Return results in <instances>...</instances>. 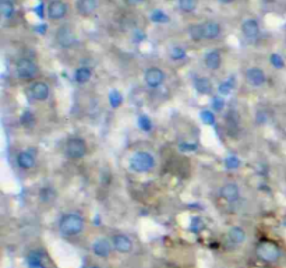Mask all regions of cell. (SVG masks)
<instances>
[{
    "label": "cell",
    "instance_id": "obj_1",
    "mask_svg": "<svg viewBox=\"0 0 286 268\" xmlns=\"http://www.w3.org/2000/svg\"><path fill=\"white\" fill-rule=\"evenodd\" d=\"M84 218L80 214H66L63 215L60 222H59V230L63 236L66 238H73L80 235L84 229Z\"/></svg>",
    "mask_w": 286,
    "mask_h": 268
},
{
    "label": "cell",
    "instance_id": "obj_2",
    "mask_svg": "<svg viewBox=\"0 0 286 268\" xmlns=\"http://www.w3.org/2000/svg\"><path fill=\"white\" fill-rule=\"evenodd\" d=\"M129 165L130 169L137 173H147L155 166V158L148 151H137L132 155Z\"/></svg>",
    "mask_w": 286,
    "mask_h": 268
},
{
    "label": "cell",
    "instance_id": "obj_3",
    "mask_svg": "<svg viewBox=\"0 0 286 268\" xmlns=\"http://www.w3.org/2000/svg\"><path fill=\"white\" fill-rule=\"evenodd\" d=\"M257 256L265 263H277L281 257V250L274 242L264 240L257 246Z\"/></svg>",
    "mask_w": 286,
    "mask_h": 268
},
{
    "label": "cell",
    "instance_id": "obj_4",
    "mask_svg": "<svg viewBox=\"0 0 286 268\" xmlns=\"http://www.w3.org/2000/svg\"><path fill=\"white\" fill-rule=\"evenodd\" d=\"M66 157L70 160H80L87 154V144L83 138L73 137L66 143Z\"/></svg>",
    "mask_w": 286,
    "mask_h": 268
},
{
    "label": "cell",
    "instance_id": "obj_5",
    "mask_svg": "<svg viewBox=\"0 0 286 268\" xmlns=\"http://www.w3.org/2000/svg\"><path fill=\"white\" fill-rule=\"evenodd\" d=\"M16 71L18 78H21V80H31L32 77L37 74L38 67H37V64L32 60H30V59L21 57V59L17 60Z\"/></svg>",
    "mask_w": 286,
    "mask_h": 268
},
{
    "label": "cell",
    "instance_id": "obj_6",
    "mask_svg": "<svg viewBox=\"0 0 286 268\" xmlns=\"http://www.w3.org/2000/svg\"><path fill=\"white\" fill-rule=\"evenodd\" d=\"M145 83H147L148 87H151V88H158V87H161L163 84V81H165V73H163L162 70L158 69V67H151V69H148L145 71Z\"/></svg>",
    "mask_w": 286,
    "mask_h": 268
},
{
    "label": "cell",
    "instance_id": "obj_7",
    "mask_svg": "<svg viewBox=\"0 0 286 268\" xmlns=\"http://www.w3.org/2000/svg\"><path fill=\"white\" fill-rule=\"evenodd\" d=\"M56 39L59 42V45L62 48H71L74 45L77 41H76V37H74V32L70 27H60L57 30V34H56Z\"/></svg>",
    "mask_w": 286,
    "mask_h": 268
},
{
    "label": "cell",
    "instance_id": "obj_8",
    "mask_svg": "<svg viewBox=\"0 0 286 268\" xmlns=\"http://www.w3.org/2000/svg\"><path fill=\"white\" fill-rule=\"evenodd\" d=\"M67 14V4L62 0H53L48 6V15L50 20H60Z\"/></svg>",
    "mask_w": 286,
    "mask_h": 268
},
{
    "label": "cell",
    "instance_id": "obj_9",
    "mask_svg": "<svg viewBox=\"0 0 286 268\" xmlns=\"http://www.w3.org/2000/svg\"><path fill=\"white\" fill-rule=\"evenodd\" d=\"M219 194H221V197L224 200H226L228 203H235V201L239 200L240 196L239 186L235 183L224 184V186L221 187V190H219Z\"/></svg>",
    "mask_w": 286,
    "mask_h": 268
},
{
    "label": "cell",
    "instance_id": "obj_10",
    "mask_svg": "<svg viewBox=\"0 0 286 268\" xmlns=\"http://www.w3.org/2000/svg\"><path fill=\"white\" fill-rule=\"evenodd\" d=\"M93 252L98 257H108L110 252H112V243L109 242L108 239L98 238L93 242Z\"/></svg>",
    "mask_w": 286,
    "mask_h": 268
},
{
    "label": "cell",
    "instance_id": "obj_11",
    "mask_svg": "<svg viewBox=\"0 0 286 268\" xmlns=\"http://www.w3.org/2000/svg\"><path fill=\"white\" fill-rule=\"evenodd\" d=\"M30 94L31 97L35 101H45L48 100L49 94H50V88L47 83H42V81H38V83H34L30 88Z\"/></svg>",
    "mask_w": 286,
    "mask_h": 268
},
{
    "label": "cell",
    "instance_id": "obj_12",
    "mask_svg": "<svg viewBox=\"0 0 286 268\" xmlns=\"http://www.w3.org/2000/svg\"><path fill=\"white\" fill-rule=\"evenodd\" d=\"M112 245H113V249L116 252L122 254L129 253V252H132L133 249V242L126 235H116L112 240Z\"/></svg>",
    "mask_w": 286,
    "mask_h": 268
},
{
    "label": "cell",
    "instance_id": "obj_13",
    "mask_svg": "<svg viewBox=\"0 0 286 268\" xmlns=\"http://www.w3.org/2000/svg\"><path fill=\"white\" fill-rule=\"evenodd\" d=\"M246 80H247L248 84L253 85V87H261L265 83V74L261 69L253 67V69H248L246 71Z\"/></svg>",
    "mask_w": 286,
    "mask_h": 268
},
{
    "label": "cell",
    "instance_id": "obj_14",
    "mask_svg": "<svg viewBox=\"0 0 286 268\" xmlns=\"http://www.w3.org/2000/svg\"><path fill=\"white\" fill-rule=\"evenodd\" d=\"M241 31L244 37L248 39H254L260 35V25L257 20H246L241 24Z\"/></svg>",
    "mask_w": 286,
    "mask_h": 268
},
{
    "label": "cell",
    "instance_id": "obj_15",
    "mask_svg": "<svg viewBox=\"0 0 286 268\" xmlns=\"http://www.w3.org/2000/svg\"><path fill=\"white\" fill-rule=\"evenodd\" d=\"M17 165L24 170H30L35 166V157L30 151H21L17 155Z\"/></svg>",
    "mask_w": 286,
    "mask_h": 268
},
{
    "label": "cell",
    "instance_id": "obj_16",
    "mask_svg": "<svg viewBox=\"0 0 286 268\" xmlns=\"http://www.w3.org/2000/svg\"><path fill=\"white\" fill-rule=\"evenodd\" d=\"M202 28V37L205 39H215L219 37L221 34V27L219 24L214 23V21H207L201 25Z\"/></svg>",
    "mask_w": 286,
    "mask_h": 268
},
{
    "label": "cell",
    "instance_id": "obj_17",
    "mask_svg": "<svg viewBox=\"0 0 286 268\" xmlns=\"http://www.w3.org/2000/svg\"><path fill=\"white\" fill-rule=\"evenodd\" d=\"M96 0H77V11L81 15H90L93 14L96 10Z\"/></svg>",
    "mask_w": 286,
    "mask_h": 268
},
{
    "label": "cell",
    "instance_id": "obj_18",
    "mask_svg": "<svg viewBox=\"0 0 286 268\" xmlns=\"http://www.w3.org/2000/svg\"><path fill=\"white\" fill-rule=\"evenodd\" d=\"M204 63H205V66H207L209 70H218L221 67V63H222L221 54H219L218 51H209L208 54H205Z\"/></svg>",
    "mask_w": 286,
    "mask_h": 268
},
{
    "label": "cell",
    "instance_id": "obj_19",
    "mask_svg": "<svg viewBox=\"0 0 286 268\" xmlns=\"http://www.w3.org/2000/svg\"><path fill=\"white\" fill-rule=\"evenodd\" d=\"M194 87L201 95H209L212 92V84L207 77H197L194 80Z\"/></svg>",
    "mask_w": 286,
    "mask_h": 268
},
{
    "label": "cell",
    "instance_id": "obj_20",
    "mask_svg": "<svg viewBox=\"0 0 286 268\" xmlns=\"http://www.w3.org/2000/svg\"><path fill=\"white\" fill-rule=\"evenodd\" d=\"M228 239L233 245H241L246 240V232L240 226H233L228 232Z\"/></svg>",
    "mask_w": 286,
    "mask_h": 268
},
{
    "label": "cell",
    "instance_id": "obj_21",
    "mask_svg": "<svg viewBox=\"0 0 286 268\" xmlns=\"http://www.w3.org/2000/svg\"><path fill=\"white\" fill-rule=\"evenodd\" d=\"M91 76H93L91 69H88V67H80V69L76 70V73H74V80H76V83H78V84H85V83L90 81Z\"/></svg>",
    "mask_w": 286,
    "mask_h": 268
},
{
    "label": "cell",
    "instance_id": "obj_22",
    "mask_svg": "<svg viewBox=\"0 0 286 268\" xmlns=\"http://www.w3.org/2000/svg\"><path fill=\"white\" fill-rule=\"evenodd\" d=\"M0 11L4 18H11L14 15L16 7H14V3L11 0H1L0 1Z\"/></svg>",
    "mask_w": 286,
    "mask_h": 268
},
{
    "label": "cell",
    "instance_id": "obj_23",
    "mask_svg": "<svg viewBox=\"0 0 286 268\" xmlns=\"http://www.w3.org/2000/svg\"><path fill=\"white\" fill-rule=\"evenodd\" d=\"M39 199L42 203H52L56 199V192L52 187H42L39 190Z\"/></svg>",
    "mask_w": 286,
    "mask_h": 268
},
{
    "label": "cell",
    "instance_id": "obj_24",
    "mask_svg": "<svg viewBox=\"0 0 286 268\" xmlns=\"http://www.w3.org/2000/svg\"><path fill=\"white\" fill-rule=\"evenodd\" d=\"M233 85H235V78L231 77L229 80H226L224 83H221L219 87H218V92H219V95H222V97H226V95H229L233 90Z\"/></svg>",
    "mask_w": 286,
    "mask_h": 268
},
{
    "label": "cell",
    "instance_id": "obj_25",
    "mask_svg": "<svg viewBox=\"0 0 286 268\" xmlns=\"http://www.w3.org/2000/svg\"><path fill=\"white\" fill-rule=\"evenodd\" d=\"M198 0H179V7L185 13H191L197 8Z\"/></svg>",
    "mask_w": 286,
    "mask_h": 268
},
{
    "label": "cell",
    "instance_id": "obj_26",
    "mask_svg": "<svg viewBox=\"0 0 286 268\" xmlns=\"http://www.w3.org/2000/svg\"><path fill=\"white\" fill-rule=\"evenodd\" d=\"M122 102H123V97H122V94L117 90H112V91L109 92V104H110V107H119Z\"/></svg>",
    "mask_w": 286,
    "mask_h": 268
},
{
    "label": "cell",
    "instance_id": "obj_27",
    "mask_svg": "<svg viewBox=\"0 0 286 268\" xmlns=\"http://www.w3.org/2000/svg\"><path fill=\"white\" fill-rule=\"evenodd\" d=\"M151 20H152V23L166 24L169 21V17L165 14L162 10H154L152 14H151Z\"/></svg>",
    "mask_w": 286,
    "mask_h": 268
},
{
    "label": "cell",
    "instance_id": "obj_28",
    "mask_svg": "<svg viewBox=\"0 0 286 268\" xmlns=\"http://www.w3.org/2000/svg\"><path fill=\"white\" fill-rule=\"evenodd\" d=\"M137 124H139V127L143 131L152 130V120H151V119H149L147 115L140 116L139 120H137Z\"/></svg>",
    "mask_w": 286,
    "mask_h": 268
},
{
    "label": "cell",
    "instance_id": "obj_29",
    "mask_svg": "<svg viewBox=\"0 0 286 268\" xmlns=\"http://www.w3.org/2000/svg\"><path fill=\"white\" fill-rule=\"evenodd\" d=\"M186 57V51L182 48V46H175V48H172V51H170V59L172 60H183Z\"/></svg>",
    "mask_w": 286,
    "mask_h": 268
},
{
    "label": "cell",
    "instance_id": "obj_30",
    "mask_svg": "<svg viewBox=\"0 0 286 268\" xmlns=\"http://www.w3.org/2000/svg\"><path fill=\"white\" fill-rule=\"evenodd\" d=\"M225 166L229 170H235L240 166V160L236 155H229L225 158Z\"/></svg>",
    "mask_w": 286,
    "mask_h": 268
},
{
    "label": "cell",
    "instance_id": "obj_31",
    "mask_svg": "<svg viewBox=\"0 0 286 268\" xmlns=\"http://www.w3.org/2000/svg\"><path fill=\"white\" fill-rule=\"evenodd\" d=\"M28 268H45L38 253H31L28 259Z\"/></svg>",
    "mask_w": 286,
    "mask_h": 268
},
{
    "label": "cell",
    "instance_id": "obj_32",
    "mask_svg": "<svg viewBox=\"0 0 286 268\" xmlns=\"http://www.w3.org/2000/svg\"><path fill=\"white\" fill-rule=\"evenodd\" d=\"M189 35L194 39V41H200L202 39V28L201 25H191L189 27Z\"/></svg>",
    "mask_w": 286,
    "mask_h": 268
},
{
    "label": "cell",
    "instance_id": "obj_33",
    "mask_svg": "<svg viewBox=\"0 0 286 268\" xmlns=\"http://www.w3.org/2000/svg\"><path fill=\"white\" fill-rule=\"evenodd\" d=\"M200 117H201V120L205 124H208V126H214L215 124V115L211 112V110H202L201 113H200Z\"/></svg>",
    "mask_w": 286,
    "mask_h": 268
},
{
    "label": "cell",
    "instance_id": "obj_34",
    "mask_svg": "<svg viewBox=\"0 0 286 268\" xmlns=\"http://www.w3.org/2000/svg\"><path fill=\"white\" fill-rule=\"evenodd\" d=\"M271 64L275 67V69H282L284 66H285V61H284V59L281 57V54H271Z\"/></svg>",
    "mask_w": 286,
    "mask_h": 268
},
{
    "label": "cell",
    "instance_id": "obj_35",
    "mask_svg": "<svg viewBox=\"0 0 286 268\" xmlns=\"http://www.w3.org/2000/svg\"><path fill=\"white\" fill-rule=\"evenodd\" d=\"M224 107H225L224 98H219V97H215V98L212 100V109H214L215 112H221V110H222Z\"/></svg>",
    "mask_w": 286,
    "mask_h": 268
},
{
    "label": "cell",
    "instance_id": "obj_36",
    "mask_svg": "<svg viewBox=\"0 0 286 268\" xmlns=\"http://www.w3.org/2000/svg\"><path fill=\"white\" fill-rule=\"evenodd\" d=\"M35 122V119H34V116L31 115V112H24V115L21 116V124L24 126H28V124H32V123Z\"/></svg>",
    "mask_w": 286,
    "mask_h": 268
},
{
    "label": "cell",
    "instance_id": "obj_37",
    "mask_svg": "<svg viewBox=\"0 0 286 268\" xmlns=\"http://www.w3.org/2000/svg\"><path fill=\"white\" fill-rule=\"evenodd\" d=\"M179 148L182 150V151H194V150H197V144H194V143H182V144H179Z\"/></svg>",
    "mask_w": 286,
    "mask_h": 268
},
{
    "label": "cell",
    "instance_id": "obj_38",
    "mask_svg": "<svg viewBox=\"0 0 286 268\" xmlns=\"http://www.w3.org/2000/svg\"><path fill=\"white\" fill-rule=\"evenodd\" d=\"M144 38H145V34L141 32V31H136L134 35H133V39H134V41H143Z\"/></svg>",
    "mask_w": 286,
    "mask_h": 268
},
{
    "label": "cell",
    "instance_id": "obj_39",
    "mask_svg": "<svg viewBox=\"0 0 286 268\" xmlns=\"http://www.w3.org/2000/svg\"><path fill=\"white\" fill-rule=\"evenodd\" d=\"M129 6H139V4H141L144 0H124Z\"/></svg>",
    "mask_w": 286,
    "mask_h": 268
},
{
    "label": "cell",
    "instance_id": "obj_40",
    "mask_svg": "<svg viewBox=\"0 0 286 268\" xmlns=\"http://www.w3.org/2000/svg\"><path fill=\"white\" fill-rule=\"evenodd\" d=\"M35 30L38 31L39 34H44V32L47 31V25H45V24H42V25H39V27H35Z\"/></svg>",
    "mask_w": 286,
    "mask_h": 268
},
{
    "label": "cell",
    "instance_id": "obj_41",
    "mask_svg": "<svg viewBox=\"0 0 286 268\" xmlns=\"http://www.w3.org/2000/svg\"><path fill=\"white\" fill-rule=\"evenodd\" d=\"M35 11H37V14H38L39 17H42V15H44L42 14V4H39L38 7L35 8Z\"/></svg>",
    "mask_w": 286,
    "mask_h": 268
},
{
    "label": "cell",
    "instance_id": "obj_42",
    "mask_svg": "<svg viewBox=\"0 0 286 268\" xmlns=\"http://www.w3.org/2000/svg\"><path fill=\"white\" fill-rule=\"evenodd\" d=\"M218 1H221V3H224V4H229V3H232L233 0H218Z\"/></svg>",
    "mask_w": 286,
    "mask_h": 268
},
{
    "label": "cell",
    "instance_id": "obj_43",
    "mask_svg": "<svg viewBox=\"0 0 286 268\" xmlns=\"http://www.w3.org/2000/svg\"><path fill=\"white\" fill-rule=\"evenodd\" d=\"M94 268H105V267H99V266H96V267H94Z\"/></svg>",
    "mask_w": 286,
    "mask_h": 268
}]
</instances>
